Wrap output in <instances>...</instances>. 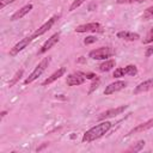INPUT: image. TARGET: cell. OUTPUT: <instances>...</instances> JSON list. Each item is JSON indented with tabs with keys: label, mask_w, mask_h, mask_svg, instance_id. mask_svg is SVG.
I'll return each instance as SVG.
<instances>
[{
	"label": "cell",
	"mask_w": 153,
	"mask_h": 153,
	"mask_svg": "<svg viewBox=\"0 0 153 153\" xmlns=\"http://www.w3.org/2000/svg\"><path fill=\"white\" fill-rule=\"evenodd\" d=\"M112 127V123L109 122V121H102L100 123L96 124L94 127L90 128L88 130H86L81 137V141L82 142H92V141H96L98 139H100L102 136H104Z\"/></svg>",
	"instance_id": "obj_1"
},
{
	"label": "cell",
	"mask_w": 153,
	"mask_h": 153,
	"mask_svg": "<svg viewBox=\"0 0 153 153\" xmlns=\"http://www.w3.org/2000/svg\"><path fill=\"white\" fill-rule=\"evenodd\" d=\"M50 61H51V57H44L36 67H35V69L29 74V76L24 80V84L25 85H27V84H31V82H33L36 79H38V76H41L42 74H43V72L48 68V66H49V63H50Z\"/></svg>",
	"instance_id": "obj_2"
},
{
	"label": "cell",
	"mask_w": 153,
	"mask_h": 153,
	"mask_svg": "<svg viewBox=\"0 0 153 153\" xmlns=\"http://www.w3.org/2000/svg\"><path fill=\"white\" fill-rule=\"evenodd\" d=\"M114 55H115V50L111 47H100L88 53V57L93 60H108Z\"/></svg>",
	"instance_id": "obj_3"
},
{
	"label": "cell",
	"mask_w": 153,
	"mask_h": 153,
	"mask_svg": "<svg viewBox=\"0 0 153 153\" xmlns=\"http://www.w3.org/2000/svg\"><path fill=\"white\" fill-rule=\"evenodd\" d=\"M59 18H60V14H55V16H53L50 19H48L44 24H42V25H41V26H39V27L31 35V36L33 37V39L37 38V37H39V36H42V35H44L47 31H49V30L53 27V25L57 22Z\"/></svg>",
	"instance_id": "obj_4"
},
{
	"label": "cell",
	"mask_w": 153,
	"mask_h": 153,
	"mask_svg": "<svg viewBox=\"0 0 153 153\" xmlns=\"http://www.w3.org/2000/svg\"><path fill=\"white\" fill-rule=\"evenodd\" d=\"M74 31L78 32V33H84V32H99V33H102L104 30H103V26L99 23L93 22V23L81 24V25L76 26Z\"/></svg>",
	"instance_id": "obj_5"
},
{
	"label": "cell",
	"mask_w": 153,
	"mask_h": 153,
	"mask_svg": "<svg viewBox=\"0 0 153 153\" xmlns=\"http://www.w3.org/2000/svg\"><path fill=\"white\" fill-rule=\"evenodd\" d=\"M137 74V67L135 65H128L126 67H120V68H116L112 73V76L114 78H122L124 75H130V76H134Z\"/></svg>",
	"instance_id": "obj_6"
},
{
	"label": "cell",
	"mask_w": 153,
	"mask_h": 153,
	"mask_svg": "<svg viewBox=\"0 0 153 153\" xmlns=\"http://www.w3.org/2000/svg\"><path fill=\"white\" fill-rule=\"evenodd\" d=\"M128 108V105H121V106H117V108H112V109H109L106 111H103L98 115L97 120L98 121H105L106 118H110V117H115L117 115H121L122 112H124V110Z\"/></svg>",
	"instance_id": "obj_7"
},
{
	"label": "cell",
	"mask_w": 153,
	"mask_h": 153,
	"mask_svg": "<svg viewBox=\"0 0 153 153\" xmlns=\"http://www.w3.org/2000/svg\"><path fill=\"white\" fill-rule=\"evenodd\" d=\"M32 41H33V37H32V36H29V37H25V38L20 39L18 43H16V44L11 48V50H10V55H11V56H16V55L19 54L22 50H24V49H25Z\"/></svg>",
	"instance_id": "obj_8"
},
{
	"label": "cell",
	"mask_w": 153,
	"mask_h": 153,
	"mask_svg": "<svg viewBox=\"0 0 153 153\" xmlns=\"http://www.w3.org/2000/svg\"><path fill=\"white\" fill-rule=\"evenodd\" d=\"M85 80H86V78L84 76L82 72H75V73H71L67 75L66 84L68 86H79V85L84 84Z\"/></svg>",
	"instance_id": "obj_9"
},
{
	"label": "cell",
	"mask_w": 153,
	"mask_h": 153,
	"mask_svg": "<svg viewBox=\"0 0 153 153\" xmlns=\"http://www.w3.org/2000/svg\"><path fill=\"white\" fill-rule=\"evenodd\" d=\"M60 32H56V33H54L53 36H50L43 44H42V47H41V49L38 50V54L39 55H42V54H45L48 50H50L57 42H59V39H60Z\"/></svg>",
	"instance_id": "obj_10"
},
{
	"label": "cell",
	"mask_w": 153,
	"mask_h": 153,
	"mask_svg": "<svg viewBox=\"0 0 153 153\" xmlns=\"http://www.w3.org/2000/svg\"><path fill=\"white\" fill-rule=\"evenodd\" d=\"M126 86H127V82H126V81H123V80H117V81H115V82L109 84V85L105 87L104 94H105V96L114 94V93H116V92L123 90Z\"/></svg>",
	"instance_id": "obj_11"
},
{
	"label": "cell",
	"mask_w": 153,
	"mask_h": 153,
	"mask_svg": "<svg viewBox=\"0 0 153 153\" xmlns=\"http://www.w3.org/2000/svg\"><path fill=\"white\" fill-rule=\"evenodd\" d=\"M153 90V79H147L142 82H140L133 91L134 94H139V93H143V92H147V91H151Z\"/></svg>",
	"instance_id": "obj_12"
},
{
	"label": "cell",
	"mask_w": 153,
	"mask_h": 153,
	"mask_svg": "<svg viewBox=\"0 0 153 153\" xmlns=\"http://www.w3.org/2000/svg\"><path fill=\"white\" fill-rule=\"evenodd\" d=\"M33 8V6H32V4H27V5H25V6H23L22 8H19L18 11H16L12 16H11V18H10V20H12V22H14V20H18V19H22L23 17H25L31 10Z\"/></svg>",
	"instance_id": "obj_13"
},
{
	"label": "cell",
	"mask_w": 153,
	"mask_h": 153,
	"mask_svg": "<svg viewBox=\"0 0 153 153\" xmlns=\"http://www.w3.org/2000/svg\"><path fill=\"white\" fill-rule=\"evenodd\" d=\"M152 127H153V118H149V120H147L146 122L137 124V126H136L135 128H133L127 135H133V134H136V133H141V131H145V130L151 129Z\"/></svg>",
	"instance_id": "obj_14"
},
{
	"label": "cell",
	"mask_w": 153,
	"mask_h": 153,
	"mask_svg": "<svg viewBox=\"0 0 153 153\" xmlns=\"http://www.w3.org/2000/svg\"><path fill=\"white\" fill-rule=\"evenodd\" d=\"M66 73V68L65 67H61V68H59L57 71H55L50 76H48L43 82H42V86H47V85H50L51 82H54L55 80H57V79H60L61 76H63V74Z\"/></svg>",
	"instance_id": "obj_15"
},
{
	"label": "cell",
	"mask_w": 153,
	"mask_h": 153,
	"mask_svg": "<svg viewBox=\"0 0 153 153\" xmlns=\"http://www.w3.org/2000/svg\"><path fill=\"white\" fill-rule=\"evenodd\" d=\"M117 38L120 39H124V41H129V42H133V41H137L140 38V35L136 33V32H131V31H118L116 33Z\"/></svg>",
	"instance_id": "obj_16"
},
{
	"label": "cell",
	"mask_w": 153,
	"mask_h": 153,
	"mask_svg": "<svg viewBox=\"0 0 153 153\" xmlns=\"http://www.w3.org/2000/svg\"><path fill=\"white\" fill-rule=\"evenodd\" d=\"M116 66V61L114 59H108V60H104L99 66H98V69L100 72H109L111 71L114 67Z\"/></svg>",
	"instance_id": "obj_17"
},
{
	"label": "cell",
	"mask_w": 153,
	"mask_h": 153,
	"mask_svg": "<svg viewBox=\"0 0 153 153\" xmlns=\"http://www.w3.org/2000/svg\"><path fill=\"white\" fill-rule=\"evenodd\" d=\"M145 141L143 140H139L137 142H135L133 146H130L128 149H127V152H139V151H141L142 148H143V146H145Z\"/></svg>",
	"instance_id": "obj_18"
},
{
	"label": "cell",
	"mask_w": 153,
	"mask_h": 153,
	"mask_svg": "<svg viewBox=\"0 0 153 153\" xmlns=\"http://www.w3.org/2000/svg\"><path fill=\"white\" fill-rule=\"evenodd\" d=\"M23 73H24V71H23V69H19V71H18V72H17V73H16V74L13 75V78H12V79H11V80L8 81V86H10V87L14 86V85H16V84H17V82L19 81V79L22 78Z\"/></svg>",
	"instance_id": "obj_19"
},
{
	"label": "cell",
	"mask_w": 153,
	"mask_h": 153,
	"mask_svg": "<svg viewBox=\"0 0 153 153\" xmlns=\"http://www.w3.org/2000/svg\"><path fill=\"white\" fill-rule=\"evenodd\" d=\"M142 19L143 20H151V19H153V5L149 6V7H147L145 10V12L142 13Z\"/></svg>",
	"instance_id": "obj_20"
},
{
	"label": "cell",
	"mask_w": 153,
	"mask_h": 153,
	"mask_svg": "<svg viewBox=\"0 0 153 153\" xmlns=\"http://www.w3.org/2000/svg\"><path fill=\"white\" fill-rule=\"evenodd\" d=\"M142 43L143 44H149V43H153V27L148 31V33L146 35V37L142 39Z\"/></svg>",
	"instance_id": "obj_21"
},
{
	"label": "cell",
	"mask_w": 153,
	"mask_h": 153,
	"mask_svg": "<svg viewBox=\"0 0 153 153\" xmlns=\"http://www.w3.org/2000/svg\"><path fill=\"white\" fill-rule=\"evenodd\" d=\"M85 1H86V0H74V1L71 4V6H69V11L72 12V11L76 10V8H78L80 5H82Z\"/></svg>",
	"instance_id": "obj_22"
},
{
	"label": "cell",
	"mask_w": 153,
	"mask_h": 153,
	"mask_svg": "<svg viewBox=\"0 0 153 153\" xmlns=\"http://www.w3.org/2000/svg\"><path fill=\"white\" fill-rule=\"evenodd\" d=\"M99 82H100V81H99V78L96 76V78L93 79V82L91 84V87H90V90H88V93H92L94 90H97L98 86H99Z\"/></svg>",
	"instance_id": "obj_23"
},
{
	"label": "cell",
	"mask_w": 153,
	"mask_h": 153,
	"mask_svg": "<svg viewBox=\"0 0 153 153\" xmlns=\"http://www.w3.org/2000/svg\"><path fill=\"white\" fill-rule=\"evenodd\" d=\"M97 42V37H93V36H87L85 39H84V44L85 45H88V44H92Z\"/></svg>",
	"instance_id": "obj_24"
},
{
	"label": "cell",
	"mask_w": 153,
	"mask_h": 153,
	"mask_svg": "<svg viewBox=\"0 0 153 153\" xmlns=\"http://www.w3.org/2000/svg\"><path fill=\"white\" fill-rule=\"evenodd\" d=\"M146 0H117V4H137V2H143Z\"/></svg>",
	"instance_id": "obj_25"
},
{
	"label": "cell",
	"mask_w": 153,
	"mask_h": 153,
	"mask_svg": "<svg viewBox=\"0 0 153 153\" xmlns=\"http://www.w3.org/2000/svg\"><path fill=\"white\" fill-rule=\"evenodd\" d=\"M14 1H17V0H0V10H2L5 6H7Z\"/></svg>",
	"instance_id": "obj_26"
},
{
	"label": "cell",
	"mask_w": 153,
	"mask_h": 153,
	"mask_svg": "<svg viewBox=\"0 0 153 153\" xmlns=\"http://www.w3.org/2000/svg\"><path fill=\"white\" fill-rule=\"evenodd\" d=\"M152 55H153V44L149 45V47H147V48H146V51H145V56H146V57H149V56H152Z\"/></svg>",
	"instance_id": "obj_27"
},
{
	"label": "cell",
	"mask_w": 153,
	"mask_h": 153,
	"mask_svg": "<svg viewBox=\"0 0 153 153\" xmlns=\"http://www.w3.org/2000/svg\"><path fill=\"white\" fill-rule=\"evenodd\" d=\"M82 74H84V76H85L86 79H92V80H93V79L97 76L94 73H82Z\"/></svg>",
	"instance_id": "obj_28"
},
{
	"label": "cell",
	"mask_w": 153,
	"mask_h": 153,
	"mask_svg": "<svg viewBox=\"0 0 153 153\" xmlns=\"http://www.w3.org/2000/svg\"><path fill=\"white\" fill-rule=\"evenodd\" d=\"M6 114H7V111H6V110H4V111H1V114H0V116H1V118H4V117L6 116Z\"/></svg>",
	"instance_id": "obj_29"
}]
</instances>
